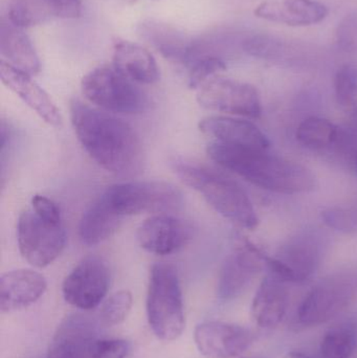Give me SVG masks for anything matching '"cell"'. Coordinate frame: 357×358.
Returning <instances> with one entry per match:
<instances>
[{"label": "cell", "instance_id": "cell-1", "mask_svg": "<svg viewBox=\"0 0 357 358\" xmlns=\"http://www.w3.org/2000/svg\"><path fill=\"white\" fill-rule=\"evenodd\" d=\"M69 110L80 144L100 167L122 176L140 171L142 142L130 124L79 99L71 100Z\"/></svg>", "mask_w": 357, "mask_h": 358}, {"label": "cell", "instance_id": "cell-2", "mask_svg": "<svg viewBox=\"0 0 357 358\" xmlns=\"http://www.w3.org/2000/svg\"><path fill=\"white\" fill-rule=\"evenodd\" d=\"M207 152L224 169L268 191L295 195L310 193L318 187L312 170L297 162L270 155L268 150L213 142L207 146Z\"/></svg>", "mask_w": 357, "mask_h": 358}, {"label": "cell", "instance_id": "cell-3", "mask_svg": "<svg viewBox=\"0 0 357 358\" xmlns=\"http://www.w3.org/2000/svg\"><path fill=\"white\" fill-rule=\"evenodd\" d=\"M172 170L184 185L198 192L205 201L233 224L255 229L259 218L245 189L215 170L184 159H174Z\"/></svg>", "mask_w": 357, "mask_h": 358}, {"label": "cell", "instance_id": "cell-4", "mask_svg": "<svg viewBox=\"0 0 357 358\" xmlns=\"http://www.w3.org/2000/svg\"><path fill=\"white\" fill-rule=\"evenodd\" d=\"M146 308L149 325L157 338L172 342L182 336L186 315L180 275L174 265L159 262L151 267Z\"/></svg>", "mask_w": 357, "mask_h": 358}, {"label": "cell", "instance_id": "cell-5", "mask_svg": "<svg viewBox=\"0 0 357 358\" xmlns=\"http://www.w3.org/2000/svg\"><path fill=\"white\" fill-rule=\"evenodd\" d=\"M124 218L131 215L171 214L184 206L182 193L166 181H129L111 185L103 193Z\"/></svg>", "mask_w": 357, "mask_h": 358}, {"label": "cell", "instance_id": "cell-6", "mask_svg": "<svg viewBox=\"0 0 357 358\" xmlns=\"http://www.w3.org/2000/svg\"><path fill=\"white\" fill-rule=\"evenodd\" d=\"M85 98L99 108L119 115H136L147 107V96L113 65L96 67L81 82Z\"/></svg>", "mask_w": 357, "mask_h": 358}, {"label": "cell", "instance_id": "cell-7", "mask_svg": "<svg viewBox=\"0 0 357 358\" xmlns=\"http://www.w3.org/2000/svg\"><path fill=\"white\" fill-rule=\"evenodd\" d=\"M17 240L23 258L31 266L43 268L60 257L67 237L63 223L45 220L31 210L19 216Z\"/></svg>", "mask_w": 357, "mask_h": 358}, {"label": "cell", "instance_id": "cell-8", "mask_svg": "<svg viewBox=\"0 0 357 358\" xmlns=\"http://www.w3.org/2000/svg\"><path fill=\"white\" fill-rule=\"evenodd\" d=\"M357 298V277L333 275L314 286L298 309V320L305 327L322 325L339 317Z\"/></svg>", "mask_w": 357, "mask_h": 358}, {"label": "cell", "instance_id": "cell-9", "mask_svg": "<svg viewBox=\"0 0 357 358\" xmlns=\"http://www.w3.org/2000/svg\"><path fill=\"white\" fill-rule=\"evenodd\" d=\"M319 236L303 233L280 246L275 256L268 257L270 275L289 283H304L318 271L322 260V243Z\"/></svg>", "mask_w": 357, "mask_h": 358}, {"label": "cell", "instance_id": "cell-10", "mask_svg": "<svg viewBox=\"0 0 357 358\" xmlns=\"http://www.w3.org/2000/svg\"><path fill=\"white\" fill-rule=\"evenodd\" d=\"M197 101L203 108L237 117L259 119L261 99L255 86L228 78L214 77L198 90Z\"/></svg>", "mask_w": 357, "mask_h": 358}, {"label": "cell", "instance_id": "cell-11", "mask_svg": "<svg viewBox=\"0 0 357 358\" xmlns=\"http://www.w3.org/2000/svg\"><path fill=\"white\" fill-rule=\"evenodd\" d=\"M110 286V271L100 257L88 256L68 273L62 285L64 300L82 310L96 308Z\"/></svg>", "mask_w": 357, "mask_h": 358}, {"label": "cell", "instance_id": "cell-12", "mask_svg": "<svg viewBox=\"0 0 357 358\" xmlns=\"http://www.w3.org/2000/svg\"><path fill=\"white\" fill-rule=\"evenodd\" d=\"M268 255L247 239H239L222 263L218 278V298L234 300L245 292L256 275L266 267Z\"/></svg>", "mask_w": 357, "mask_h": 358}, {"label": "cell", "instance_id": "cell-13", "mask_svg": "<svg viewBox=\"0 0 357 358\" xmlns=\"http://www.w3.org/2000/svg\"><path fill=\"white\" fill-rule=\"evenodd\" d=\"M256 340L257 336L253 330L226 322H205L194 331L197 349L210 358L240 357Z\"/></svg>", "mask_w": 357, "mask_h": 358}, {"label": "cell", "instance_id": "cell-14", "mask_svg": "<svg viewBox=\"0 0 357 358\" xmlns=\"http://www.w3.org/2000/svg\"><path fill=\"white\" fill-rule=\"evenodd\" d=\"M143 250L157 256L180 252L192 239V227L171 214H159L145 220L138 234Z\"/></svg>", "mask_w": 357, "mask_h": 358}, {"label": "cell", "instance_id": "cell-15", "mask_svg": "<svg viewBox=\"0 0 357 358\" xmlns=\"http://www.w3.org/2000/svg\"><path fill=\"white\" fill-rule=\"evenodd\" d=\"M96 336L94 320L79 313L68 315L52 336L48 358H92Z\"/></svg>", "mask_w": 357, "mask_h": 358}, {"label": "cell", "instance_id": "cell-16", "mask_svg": "<svg viewBox=\"0 0 357 358\" xmlns=\"http://www.w3.org/2000/svg\"><path fill=\"white\" fill-rule=\"evenodd\" d=\"M0 78L2 83L19 96L40 119L48 125L59 127L62 124L60 110L54 101L40 87L31 76L6 61H0Z\"/></svg>", "mask_w": 357, "mask_h": 358}, {"label": "cell", "instance_id": "cell-17", "mask_svg": "<svg viewBox=\"0 0 357 358\" xmlns=\"http://www.w3.org/2000/svg\"><path fill=\"white\" fill-rule=\"evenodd\" d=\"M199 130L214 142L240 148L268 150V136L252 122L232 117L213 115L199 122Z\"/></svg>", "mask_w": 357, "mask_h": 358}, {"label": "cell", "instance_id": "cell-18", "mask_svg": "<svg viewBox=\"0 0 357 358\" xmlns=\"http://www.w3.org/2000/svg\"><path fill=\"white\" fill-rule=\"evenodd\" d=\"M48 288L45 278L31 269H16L0 279V310L2 313L22 310L35 304Z\"/></svg>", "mask_w": 357, "mask_h": 358}, {"label": "cell", "instance_id": "cell-19", "mask_svg": "<svg viewBox=\"0 0 357 358\" xmlns=\"http://www.w3.org/2000/svg\"><path fill=\"white\" fill-rule=\"evenodd\" d=\"M255 16L291 27H307L322 22L328 8L318 0H268L255 8Z\"/></svg>", "mask_w": 357, "mask_h": 358}, {"label": "cell", "instance_id": "cell-20", "mask_svg": "<svg viewBox=\"0 0 357 358\" xmlns=\"http://www.w3.org/2000/svg\"><path fill=\"white\" fill-rule=\"evenodd\" d=\"M289 303L286 283L270 273L262 280L254 296L252 317L260 327L272 329L284 319Z\"/></svg>", "mask_w": 357, "mask_h": 358}, {"label": "cell", "instance_id": "cell-21", "mask_svg": "<svg viewBox=\"0 0 357 358\" xmlns=\"http://www.w3.org/2000/svg\"><path fill=\"white\" fill-rule=\"evenodd\" d=\"M113 66L136 84H154L161 78L159 65L150 52L138 43L126 40L115 42Z\"/></svg>", "mask_w": 357, "mask_h": 358}, {"label": "cell", "instance_id": "cell-22", "mask_svg": "<svg viewBox=\"0 0 357 358\" xmlns=\"http://www.w3.org/2000/svg\"><path fill=\"white\" fill-rule=\"evenodd\" d=\"M0 54L8 64L29 75L36 76L41 71L39 57L29 36L10 20L0 23Z\"/></svg>", "mask_w": 357, "mask_h": 358}, {"label": "cell", "instance_id": "cell-23", "mask_svg": "<svg viewBox=\"0 0 357 358\" xmlns=\"http://www.w3.org/2000/svg\"><path fill=\"white\" fill-rule=\"evenodd\" d=\"M123 219L102 194L82 216L79 225L80 239L86 245H98L119 229Z\"/></svg>", "mask_w": 357, "mask_h": 358}, {"label": "cell", "instance_id": "cell-24", "mask_svg": "<svg viewBox=\"0 0 357 358\" xmlns=\"http://www.w3.org/2000/svg\"><path fill=\"white\" fill-rule=\"evenodd\" d=\"M296 138L302 146L312 150L322 151L330 149L339 143L341 131L329 120L310 117L300 124L296 132Z\"/></svg>", "mask_w": 357, "mask_h": 358}, {"label": "cell", "instance_id": "cell-25", "mask_svg": "<svg viewBox=\"0 0 357 358\" xmlns=\"http://www.w3.org/2000/svg\"><path fill=\"white\" fill-rule=\"evenodd\" d=\"M50 0H10L8 20L21 29L41 24L52 16Z\"/></svg>", "mask_w": 357, "mask_h": 358}, {"label": "cell", "instance_id": "cell-26", "mask_svg": "<svg viewBox=\"0 0 357 358\" xmlns=\"http://www.w3.org/2000/svg\"><path fill=\"white\" fill-rule=\"evenodd\" d=\"M357 347V334L349 325L331 328L323 336L321 355L323 358H351Z\"/></svg>", "mask_w": 357, "mask_h": 358}, {"label": "cell", "instance_id": "cell-27", "mask_svg": "<svg viewBox=\"0 0 357 358\" xmlns=\"http://www.w3.org/2000/svg\"><path fill=\"white\" fill-rule=\"evenodd\" d=\"M188 84L190 88H201L205 82L226 71V64L219 57L201 52L188 67Z\"/></svg>", "mask_w": 357, "mask_h": 358}, {"label": "cell", "instance_id": "cell-28", "mask_svg": "<svg viewBox=\"0 0 357 358\" xmlns=\"http://www.w3.org/2000/svg\"><path fill=\"white\" fill-rule=\"evenodd\" d=\"M335 92L337 103L342 108L354 106L357 100V65L340 67L335 77Z\"/></svg>", "mask_w": 357, "mask_h": 358}, {"label": "cell", "instance_id": "cell-29", "mask_svg": "<svg viewBox=\"0 0 357 358\" xmlns=\"http://www.w3.org/2000/svg\"><path fill=\"white\" fill-rule=\"evenodd\" d=\"M132 303L131 292L128 290L115 292L103 303L100 309L101 321L109 327L119 325L129 315Z\"/></svg>", "mask_w": 357, "mask_h": 358}, {"label": "cell", "instance_id": "cell-30", "mask_svg": "<svg viewBox=\"0 0 357 358\" xmlns=\"http://www.w3.org/2000/svg\"><path fill=\"white\" fill-rule=\"evenodd\" d=\"M323 221L327 227L345 234L357 233V208L333 206L323 210Z\"/></svg>", "mask_w": 357, "mask_h": 358}, {"label": "cell", "instance_id": "cell-31", "mask_svg": "<svg viewBox=\"0 0 357 358\" xmlns=\"http://www.w3.org/2000/svg\"><path fill=\"white\" fill-rule=\"evenodd\" d=\"M243 50L247 54L257 58H272L281 50V43L266 35H257L243 42Z\"/></svg>", "mask_w": 357, "mask_h": 358}, {"label": "cell", "instance_id": "cell-32", "mask_svg": "<svg viewBox=\"0 0 357 358\" xmlns=\"http://www.w3.org/2000/svg\"><path fill=\"white\" fill-rule=\"evenodd\" d=\"M129 345L123 340H98L94 344L92 358H126Z\"/></svg>", "mask_w": 357, "mask_h": 358}, {"label": "cell", "instance_id": "cell-33", "mask_svg": "<svg viewBox=\"0 0 357 358\" xmlns=\"http://www.w3.org/2000/svg\"><path fill=\"white\" fill-rule=\"evenodd\" d=\"M31 206L33 210L45 220L52 221V222L63 223L62 215H61L60 208L56 202L52 201L50 198L43 195H35L31 198Z\"/></svg>", "mask_w": 357, "mask_h": 358}, {"label": "cell", "instance_id": "cell-34", "mask_svg": "<svg viewBox=\"0 0 357 358\" xmlns=\"http://www.w3.org/2000/svg\"><path fill=\"white\" fill-rule=\"evenodd\" d=\"M52 14L62 19H78L82 16V0H50Z\"/></svg>", "mask_w": 357, "mask_h": 358}, {"label": "cell", "instance_id": "cell-35", "mask_svg": "<svg viewBox=\"0 0 357 358\" xmlns=\"http://www.w3.org/2000/svg\"><path fill=\"white\" fill-rule=\"evenodd\" d=\"M289 358H312L308 355L301 352V351H291L289 355Z\"/></svg>", "mask_w": 357, "mask_h": 358}, {"label": "cell", "instance_id": "cell-36", "mask_svg": "<svg viewBox=\"0 0 357 358\" xmlns=\"http://www.w3.org/2000/svg\"><path fill=\"white\" fill-rule=\"evenodd\" d=\"M124 1L127 2L128 4H134L138 2V0H124Z\"/></svg>", "mask_w": 357, "mask_h": 358}, {"label": "cell", "instance_id": "cell-37", "mask_svg": "<svg viewBox=\"0 0 357 358\" xmlns=\"http://www.w3.org/2000/svg\"><path fill=\"white\" fill-rule=\"evenodd\" d=\"M354 168H356V174H357V152H356V157H354Z\"/></svg>", "mask_w": 357, "mask_h": 358}, {"label": "cell", "instance_id": "cell-38", "mask_svg": "<svg viewBox=\"0 0 357 358\" xmlns=\"http://www.w3.org/2000/svg\"><path fill=\"white\" fill-rule=\"evenodd\" d=\"M242 358H264L262 357H259V355H249V357H245Z\"/></svg>", "mask_w": 357, "mask_h": 358}]
</instances>
